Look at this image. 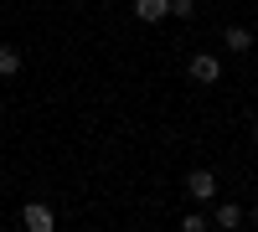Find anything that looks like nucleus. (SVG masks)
Returning a JSON list of instances; mask_svg holds the SVG:
<instances>
[{
    "mask_svg": "<svg viewBox=\"0 0 258 232\" xmlns=\"http://www.w3.org/2000/svg\"><path fill=\"white\" fill-rule=\"evenodd\" d=\"M238 217H243V212H238L232 201H222V206H217V227H238Z\"/></svg>",
    "mask_w": 258,
    "mask_h": 232,
    "instance_id": "0eeeda50",
    "label": "nucleus"
},
{
    "mask_svg": "<svg viewBox=\"0 0 258 232\" xmlns=\"http://www.w3.org/2000/svg\"><path fill=\"white\" fill-rule=\"evenodd\" d=\"M0 232H6V227H0Z\"/></svg>",
    "mask_w": 258,
    "mask_h": 232,
    "instance_id": "9b49d317",
    "label": "nucleus"
},
{
    "mask_svg": "<svg viewBox=\"0 0 258 232\" xmlns=\"http://www.w3.org/2000/svg\"><path fill=\"white\" fill-rule=\"evenodd\" d=\"M253 144H258V129H253Z\"/></svg>",
    "mask_w": 258,
    "mask_h": 232,
    "instance_id": "9d476101",
    "label": "nucleus"
},
{
    "mask_svg": "<svg viewBox=\"0 0 258 232\" xmlns=\"http://www.w3.org/2000/svg\"><path fill=\"white\" fill-rule=\"evenodd\" d=\"M186 191L197 201H212V196H217V176H212V171H191L186 176Z\"/></svg>",
    "mask_w": 258,
    "mask_h": 232,
    "instance_id": "7ed1b4c3",
    "label": "nucleus"
},
{
    "mask_svg": "<svg viewBox=\"0 0 258 232\" xmlns=\"http://www.w3.org/2000/svg\"><path fill=\"white\" fill-rule=\"evenodd\" d=\"M191 11H197V6H191V0H170V16H181V21H191Z\"/></svg>",
    "mask_w": 258,
    "mask_h": 232,
    "instance_id": "6e6552de",
    "label": "nucleus"
},
{
    "mask_svg": "<svg viewBox=\"0 0 258 232\" xmlns=\"http://www.w3.org/2000/svg\"><path fill=\"white\" fill-rule=\"evenodd\" d=\"M21 222H26V232H52V227H57V217H52V206H47V201H26Z\"/></svg>",
    "mask_w": 258,
    "mask_h": 232,
    "instance_id": "f257e3e1",
    "label": "nucleus"
},
{
    "mask_svg": "<svg viewBox=\"0 0 258 232\" xmlns=\"http://www.w3.org/2000/svg\"><path fill=\"white\" fill-rule=\"evenodd\" d=\"M21 72V52L16 47H0V78H16Z\"/></svg>",
    "mask_w": 258,
    "mask_h": 232,
    "instance_id": "423d86ee",
    "label": "nucleus"
},
{
    "mask_svg": "<svg viewBox=\"0 0 258 232\" xmlns=\"http://www.w3.org/2000/svg\"><path fill=\"white\" fill-rule=\"evenodd\" d=\"M181 232H207V222H202V212H191V217L181 222Z\"/></svg>",
    "mask_w": 258,
    "mask_h": 232,
    "instance_id": "1a4fd4ad",
    "label": "nucleus"
},
{
    "mask_svg": "<svg viewBox=\"0 0 258 232\" xmlns=\"http://www.w3.org/2000/svg\"><path fill=\"white\" fill-rule=\"evenodd\" d=\"M222 47H227V52H248V47H253V31L227 26V31H222Z\"/></svg>",
    "mask_w": 258,
    "mask_h": 232,
    "instance_id": "20e7f679",
    "label": "nucleus"
},
{
    "mask_svg": "<svg viewBox=\"0 0 258 232\" xmlns=\"http://www.w3.org/2000/svg\"><path fill=\"white\" fill-rule=\"evenodd\" d=\"M191 78H197V83H217L222 78V62L212 52H197V57H191Z\"/></svg>",
    "mask_w": 258,
    "mask_h": 232,
    "instance_id": "f03ea898",
    "label": "nucleus"
},
{
    "mask_svg": "<svg viewBox=\"0 0 258 232\" xmlns=\"http://www.w3.org/2000/svg\"><path fill=\"white\" fill-rule=\"evenodd\" d=\"M135 16L140 21H160V16H170V0H135Z\"/></svg>",
    "mask_w": 258,
    "mask_h": 232,
    "instance_id": "39448f33",
    "label": "nucleus"
}]
</instances>
